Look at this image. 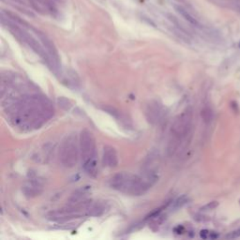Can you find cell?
<instances>
[{
	"instance_id": "obj_1",
	"label": "cell",
	"mask_w": 240,
	"mask_h": 240,
	"mask_svg": "<svg viewBox=\"0 0 240 240\" xmlns=\"http://www.w3.org/2000/svg\"><path fill=\"white\" fill-rule=\"evenodd\" d=\"M3 106L12 124L23 131L39 129L55 113L51 101L38 93L8 96Z\"/></svg>"
},
{
	"instance_id": "obj_2",
	"label": "cell",
	"mask_w": 240,
	"mask_h": 240,
	"mask_svg": "<svg viewBox=\"0 0 240 240\" xmlns=\"http://www.w3.org/2000/svg\"><path fill=\"white\" fill-rule=\"evenodd\" d=\"M154 181L147 176L144 178L131 173L120 172L109 180V185L112 189L126 195L141 196L150 189Z\"/></svg>"
},
{
	"instance_id": "obj_3",
	"label": "cell",
	"mask_w": 240,
	"mask_h": 240,
	"mask_svg": "<svg viewBox=\"0 0 240 240\" xmlns=\"http://www.w3.org/2000/svg\"><path fill=\"white\" fill-rule=\"evenodd\" d=\"M193 123V113L192 108H187L174 119L171 127V140L168 145L170 155H174L179 149L188 143L192 135Z\"/></svg>"
},
{
	"instance_id": "obj_4",
	"label": "cell",
	"mask_w": 240,
	"mask_h": 240,
	"mask_svg": "<svg viewBox=\"0 0 240 240\" xmlns=\"http://www.w3.org/2000/svg\"><path fill=\"white\" fill-rule=\"evenodd\" d=\"M80 155L83 166L89 176L97 174V145L93 133L87 129H83L79 136Z\"/></svg>"
},
{
	"instance_id": "obj_5",
	"label": "cell",
	"mask_w": 240,
	"mask_h": 240,
	"mask_svg": "<svg viewBox=\"0 0 240 240\" xmlns=\"http://www.w3.org/2000/svg\"><path fill=\"white\" fill-rule=\"evenodd\" d=\"M79 140L75 134H70L64 138L59 147V160L65 167L72 168L79 160Z\"/></svg>"
},
{
	"instance_id": "obj_6",
	"label": "cell",
	"mask_w": 240,
	"mask_h": 240,
	"mask_svg": "<svg viewBox=\"0 0 240 240\" xmlns=\"http://www.w3.org/2000/svg\"><path fill=\"white\" fill-rule=\"evenodd\" d=\"M145 116L149 123L153 125H158L163 121L166 116V110L163 105L156 100L150 101L145 109Z\"/></svg>"
},
{
	"instance_id": "obj_7",
	"label": "cell",
	"mask_w": 240,
	"mask_h": 240,
	"mask_svg": "<svg viewBox=\"0 0 240 240\" xmlns=\"http://www.w3.org/2000/svg\"><path fill=\"white\" fill-rule=\"evenodd\" d=\"M102 164L108 168L116 167L118 164V155L115 147L111 145H105L103 147Z\"/></svg>"
},
{
	"instance_id": "obj_8",
	"label": "cell",
	"mask_w": 240,
	"mask_h": 240,
	"mask_svg": "<svg viewBox=\"0 0 240 240\" xmlns=\"http://www.w3.org/2000/svg\"><path fill=\"white\" fill-rule=\"evenodd\" d=\"M43 186L38 179L28 180L23 187V192L26 197H36L42 192Z\"/></svg>"
},
{
	"instance_id": "obj_9",
	"label": "cell",
	"mask_w": 240,
	"mask_h": 240,
	"mask_svg": "<svg viewBox=\"0 0 240 240\" xmlns=\"http://www.w3.org/2000/svg\"><path fill=\"white\" fill-rule=\"evenodd\" d=\"M87 193H88L87 188H81L79 190H77L71 196L68 204H80V203L86 201Z\"/></svg>"
},
{
	"instance_id": "obj_10",
	"label": "cell",
	"mask_w": 240,
	"mask_h": 240,
	"mask_svg": "<svg viewBox=\"0 0 240 240\" xmlns=\"http://www.w3.org/2000/svg\"><path fill=\"white\" fill-rule=\"evenodd\" d=\"M174 9H176V10L179 13L183 18H184L186 21H188L190 24H192V26H199V23L196 19H195L193 16L190 13V12L185 10L184 8L181 7V6H174Z\"/></svg>"
},
{
	"instance_id": "obj_11",
	"label": "cell",
	"mask_w": 240,
	"mask_h": 240,
	"mask_svg": "<svg viewBox=\"0 0 240 240\" xmlns=\"http://www.w3.org/2000/svg\"><path fill=\"white\" fill-rule=\"evenodd\" d=\"M201 116L205 123H209L213 119V112L209 107H205L203 109L201 112Z\"/></svg>"
},
{
	"instance_id": "obj_12",
	"label": "cell",
	"mask_w": 240,
	"mask_h": 240,
	"mask_svg": "<svg viewBox=\"0 0 240 240\" xmlns=\"http://www.w3.org/2000/svg\"><path fill=\"white\" fill-rule=\"evenodd\" d=\"M58 103H59V106L62 107L65 110L70 109V107L71 106V101L68 100V99H66V98H64V97L59 98V99H58Z\"/></svg>"
},
{
	"instance_id": "obj_13",
	"label": "cell",
	"mask_w": 240,
	"mask_h": 240,
	"mask_svg": "<svg viewBox=\"0 0 240 240\" xmlns=\"http://www.w3.org/2000/svg\"><path fill=\"white\" fill-rule=\"evenodd\" d=\"M218 205H219V203H218V202H216V201L210 202V203H208L207 205H205V206H203L202 208H201V210H203V211L212 210V209H214V208H216V207H217Z\"/></svg>"
},
{
	"instance_id": "obj_14",
	"label": "cell",
	"mask_w": 240,
	"mask_h": 240,
	"mask_svg": "<svg viewBox=\"0 0 240 240\" xmlns=\"http://www.w3.org/2000/svg\"><path fill=\"white\" fill-rule=\"evenodd\" d=\"M237 237H240V229L231 232V233H229L226 235V238H229V239H234Z\"/></svg>"
},
{
	"instance_id": "obj_15",
	"label": "cell",
	"mask_w": 240,
	"mask_h": 240,
	"mask_svg": "<svg viewBox=\"0 0 240 240\" xmlns=\"http://www.w3.org/2000/svg\"><path fill=\"white\" fill-rule=\"evenodd\" d=\"M207 233H208V232H207L206 230H203V231H201V237H203V238H207Z\"/></svg>"
},
{
	"instance_id": "obj_16",
	"label": "cell",
	"mask_w": 240,
	"mask_h": 240,
	"mask_svg": "<svg viewBox=\"0 0 240 240\" xmlns=\"http://www.w3.org/2000/svg\"><path fill=\"white\" fill-rule=\"evenodd\" d=\"M239 47H240V41H239Z\"/></svg>"
}]
</instances>
